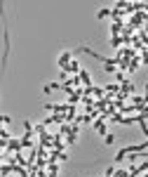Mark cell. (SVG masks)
I'll return each mask as SVG.
<instances>
[{
    "mask_svg": "<svg viewBox=\"0 0 148 177\" xmlns=\"http://www.w3.org/2000/svg\"><path fill=\"white\" fill-rule=\"evenodd\" d=\"M78 76H80V80L85 83V88H92V78H89V73H87V71H80Z\"/></svg>",
    "mask_w": 148,
    "mask_h": 177,
    "instance_id": "cell-1",
    "label": "cell"
},
{
    "mask_svg": "<svg viewBox=\"0 0 148 177\" xmlns=\"http://www.w3.org/2000/svg\"><path fill=\"white\" fill-rule=\"evenodd\" d=\"M94 130H96L99 135H106V123H104V118H101L99 123H94Z\"/></svg>",
    "mask_w": 148,
    "mask_h": 177,
    "instance_id": "cell-2",
    "label": "cell"
},
{
    "mask_svg": "<svg viewBox=\"0 0 148 177\" xmlns=\"http://www.w3.org/2000/svg\"><path fill=\"white\" fill-rule=\"evenodd\" d=\"M120 90H122V94H127V92H134V85H132V83H127V80H122Z\"/></svg>",
    "mask_w": 148,
    "mask_h": 177,
    "instance_id": "cell-3",
    "label": "cell"
},
{
    "mask_svg": "<svg viewBox=\"0 0 148 177\" xmlns=\"http://www.w3.org/2000/svg\"><path fill=\"white\" fill-rule=\"evenodd\" d=\"M104 142H106V144H113V142H115V137H113V135H106V137H104Z\"/></svg>",
    "mask_w": 148,
    "mask_h": 177,
    "instance_id": "cell-4",
    "label": "cell"
}]
</instances>
